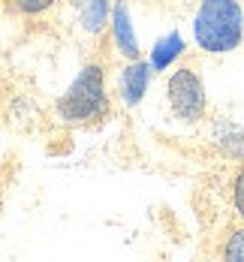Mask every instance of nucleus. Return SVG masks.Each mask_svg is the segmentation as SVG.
Wrapping results in <instances>:
<instances>
[{
    "instance_id": "f257e3e1",
    "label": "nucleus",
    "mask_w": 244,
    "mask_h": 262,
    "mask_svg": "<svg viewBox=\"0 0 244 262\" xmlns=\"http://www.w3.org/2000/svg\"><path fill=\"white\" fill-rule=\"evenodd\" d=\"M108 115V94H106V73L103 63H84L73 84L57 97L54 118L63 127H87Z\"/></svg>"
},
{
    "instance_id": "f03ea898",
    "label": "nucleus",
    "mask_w": 244,
    "mask_h": 262,
    "mask_svg": "<svg viewBox=\"0 0 244 262\" xmlns=\"http://www.w3.org/2000/svg\"><path fill=\"white\" fill-rule=\"evenodd\" d=\"M193 39L208 54L235 52L244 42L241 0H202L193 15Z\"/></svg>"
},
{
    "instance_id": "7ed1b4c3",
    "label": "nucleus",
    "mask_w": 244,
    "mask_h": 262,
    "mask_svg": "<svg viewBox=\"0 0 244 262\" xmlns=\"http://www.w3.org/2000/svg\"><path fill=\"white\" fill-rule=\"evenodd\" d=\"M166 103L175 121L181 124H199L208 112V97H205V81L193 63H181L169 81H166Z\"/></svg>"
},
{
    "instance_id": "20e7f679",
    "label": "nucleus",
    "mask_w": 244,
    "mask_h": 262,
    "mask_svg": "<svg viewBox=\"0 0 244 262\" xmlns=\"http://www.w3.org/2000/svg\"><path fill=\"white\" fill-rule=\"evenodd\" d=\"M151 63L145 60H130L124 70H121V79H118V91H121V100L127 105H139L145 91H148V81H151Z\"/></svg>"
},
{
    "instance_id": "39448f33",
    "label": "nucleus",
    "mask_w": 244,
    "mask_h": 262,
    "mask_svg": "<svg viewBox=\"0 0 244 262\" xmlns=\"http://www.w3.org/2000/svg\"><path fill=\"white\" fill-rule=\"evenodd\" d=\"M211 145L226 160H244V127L235 121H214Z\"/></svg>"
},
{
    "instance_id": "423d86ee",
    "label": "nucleus",
    "mask_w": 244,
    "mask_h": 262,
    "mask_svg": "<svg viewBox=\"0 0 244 262\" xmlns=\"http://www.w3.org/2000/svg\"><path fill=\"white\" fill-rule=\"evenodd\" d=\"M112 36H115L118 52L124 54L127 60H136L139 57V39H136V33H133L130 12H127L124 3H115V9H112Z\"/></svg>"
},
{
    "instance_id": "0eeeda50",
    "label": "nucleus",
    "mask_w": 244,
    "mask_h": 262,
    "mask_svg": "<svg viewBox=\"0 0 244 262\" xmlns=\"http://www.w3.org/2000/svg\"><path fill=\"white\" fill-rule=\"evenodd\" d=\"M73 3H76L81 27H84L91 36L103 33L106 25L112 21V3H108V0H73Z\"/></svg>"
},
{
    "instance_id": "6e6552de",
    "label": "nucleus",
    "mask_w": 244,
    "mask_h": 262,
    "mask_svg": "<svg viewBox=\"0 0 244 262\" xmlns=\"http://www.w3.org/2000/svg\"><path fill=\"white\" fill-rule=\"evenodd\" d=\"M181 52H184V39H181L178 30L169 33V36H163L160 42L154 46V52H151V70H154V73H163L166 67H172V63L178 60Z\"/></svg>"
},
{
    "instance_id": "1a4fd4ad",
    "label": "nucleus",
    "mask_w": 244,
    "mask_h": 262,
    "mask_svg": "<svg viewBox=\"0 0 244 262\" xmlns=\"http://www.w3.org/2000/svg\"><path fill=\"white\" fill-rule=\"evenodd\" d=\"M220 259L226 262H244V226L229 229L220 244Z\"/></svg>"
},
{
    "instance_id": "9d476101",
    "label": "nucleus",
    "mask_w": 244,
    "mask_h": 262,
    "mask_svg": "<svg viewBox=\"0 0 244 262\" xmlns=\"http://www.w3.org/2000/svg\"><path fill=\"white\" fill-rule=\"evenodd\" d=\"M57 0H12V6L21 12V15H42L49 12Z\"/></svg>"
},
{
    "instance_id": "9b49d317",
    "label": "nucleus",
    "mask_w": 244,
    "mask_h": 262,
    "mask_svg": "<svg viewBox=\"0 0 244 262\" xmlns=\"http://www.w3.org/2000/svg\"><path fill=\"white\" fill-rule=\"evenodd\" d=\"M232 205H235V214L244 220V169L235 175V181H232Z\"/></svg>"
}]
</instances>
